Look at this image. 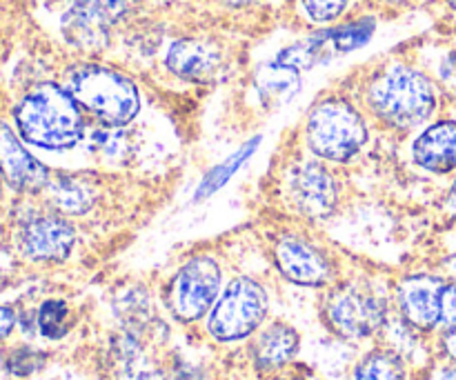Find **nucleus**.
I'll return each instance as SVG.
<instances>
[{
  "label": "nucleus",
  "mask_w": 456,
  "mask_h": 380,
  "mask_svg": "<svg viewBox=\"0 0 456 380\" xmlns=\"http://www.w3.org/2000/svg\"><path fill=\"white\" fill-rule=\"evenodd\" d=\"M16 125L27 142L43 150H69L83 138V114L65 87L43 83L31 89L16 111Z\"/></svg>",
  "instance_id": "obj_1"
},
{
  "label": "nucleus",
  "mask_w": 456,
  "mask_h": 380,
  "mask_svg": "<svg viewBox=\"0 0 456 380\" xmlns=\"http://www.w3.org/2000/svg\"><path fill=\"white\" fill-rule=\"evenodd\" d=\"M368 102L387 125L412 129L435 114L436 89L432 80L414 67L390 65L370 83Z\"/></svg>",
  "instance_id": "obj_2"
},
{
  "label": "nucleus",
  "mask_w": 456,
  "mask_h": 380,
  "mask_svg": "<svg viewBox=\"0 0 456 380\" xmlns=\"http://www.w3.org/2000/svg\"><path fill=\"white\" fill-rule=\"evenodd\" d=\"M67 92L102 125L123 127L141 111L136 85L120 71L102 65H76L67 71Z\"/></svg>",
  "instance_id": "obj_3"
},
{
  "label": "nucleus",
  "mask_w": 456,
  "mask_h": 380,
  "mask_svg": "<svg viewBox=\"0 0 456 380\" xmlns=\"http://www.w3.org/2000/svg\"><path fill=\"white\" fill-rule=\"evenodd\" d=\"M368 141V129L359 111L343 98H325L307 118V142L321 158L350 160Z\"/></svg>",
  "instance_id": "obj_4"
},
{
  "label": "nucleus",
  "mask_w": 456,
  "mask_h": 380,
  "mask_svg": "<svg viewBox=\"0 0 456 380\" xmlns=\"http://www.w3.org/2000/svg\"><path fill=\"white\" fill-rule=\"evenodd\" d=\"M265 314V289L252 279H236L214 303L208 319V332L221 343L240 341L256 332Z\"/></svg>",
  "instance_id": "obj_5"
},
{
  "label": "nucleus",
  "mask_w": 456,
  "mask_h": 380,
  "mask_svg": "<svg viewBox=\"0 0 456 380\" xmlns=\"http://www.w3.org/2000/svg\"><path fill=\"white\" fill-rule=\"evenodd\" d=\"M221 289V267L214 258L199 256L187 261L169 285L167 303L181 323L203 319Z\"/></svg>",
  "instance_id": "obj_6"
},
{
  "label": "nucleus",
  "mask_w": 456,
  "mask_h": 380,
  "mask_svg": "<svg viewBox=\"0 0 456 380\" xmlns=\"http://www.w3.org/2000/svg\"><path fill=\"white\" fill-rule=\"evenodd\" d=\"M129 9L132 0H67L62 31L78 49H102L110 40L111 27L118 25Z\"/></svg>",
  "instance_id": "obj_7"
},
{
  "label": "nucleus",
  "mask_w": 456,
  "mask_h": 380,
  "mask_svg": "<svg viewBox=\"0 0 456 380\" xmlns=\"http://www.w3.org/2000/svg\"><path fill=\"white\" fill-rule=\"evenodd\" d=\"M328 323L346 338L372 336L386 323V305L370 289L359 285H346L330 294L325 305Z\"/></svg>",
  "instance_id": "obj_8"
},
{
  "label": "nucleus",
  "mask_w": 456,
  "mask_h": 380,
  "mask_svg": "<svg viewBox=\"0 0 456 380\" xmlns=\"http://www.w3.org/2000/svg\"><path fill=\"white\" fill-rule=\"evenodd\" d=\"M274 261L281 274L297 285L321 287L332 279L328 258L298 236H283L274 247Z\"/></svg>",
  "instance_id": "obj_9"
},
{
  "label": "nucleus",
  "mask_w": 456,
  "mask_h": 380,
  "mask_svg": "<svg viewBox=\"0 0 456 380\" xmlns=\"http://www.w3.org/2000/svg\"><path fill=\"white\" fill-rule=\"evenodd\" d=\"M76 243L74 227L61 216H38L20 230V249L27 258L40 263L65 261Z\"/></svg>",
  "instance_id": "obj_10"
},
{
  "label": "nucleus",
  "mask_w": 456,
  "mask_h": 380,
  "mask_svg": "<svg viewBox=\"0 0 456 380\" xmlns=\"http://www.w3.org/2000/svg\"><path fill=\"white\" fill-rule=\"evenodd\" d=\"M292 198L303 214L312 218H323L334 212L338 200L337 181L319 163H303L292 174Z\"/></svg>",
  "instance_id": "obj_11"
},
{
  "label": "nucleus",
  "mask_w": 456,
  "mask_h": 380,
  "mask_svg": "<svg viewBox=\"0 0 456 380\" xmlns=\"http://www.w3.org/2000/svg\"><path fill=\"white\" fill-rule=\"evenodd\" d=\"M0 176L18 191H43L49 172L22 147L13 129L0 123Z\"/></svg>",
  "instance_id": "obj_12"
},
{
  "label": "nucleus",
  "mask_w": 456,
  "mask_h": 380,
  "mask_svg": "<svg viewBox=\"0 0 456 380\" xmlns=\"http://www.w3.org/2000/svg\"><path fill=\"white\" fill-rule=\"evenodd\" d=\"M165 65L178 78L191 80V83H208L223 67V52L212 40L181 38L167 49Z\"/></svg>",
  "instance_id": "obj_13"
},
{
  "label": "nucleus",
  "mask_w": 456,
  "mask_h": 380,
  "mask_svg": "<svg viewBox=\"0 0 456 380\" xmlns=\"http://www.w3.org/2000/svg\"><path fill=\"white\" fill-rule=\"evenodd\" d=\"M445 283L439 276H410L399 285V307L405 323L432 329L441 323V294Z\"/></svg>",
  "instance_id": "obj_14"
},
{
  "label": "nucleus",
  "mask_w": 456,
  "mask_h": 380,
  "mask_svg": "<svg viewBox=\"0 0 456 380\" xmlns=\"http://www.w3.org/2000/svg\"><path fill=\"white\" fill-rule=\"evenodd\" d=\"M414 163L432 174L456 169V120H441L428 127L414 142Z\"/></svg>",
  "instance_id": "obj_15"
},
{
  "label": "nucleus",
  "mask_w": 456,
  "mask_h": 380,
  "mask_svg": "<svg viewBox=\"0 0 456 380\" xmlns=\"http://www.w3.org/2000/svg\"><path fill=\"white\" fill-rule=\"evenodd\" d=\"M298 350V334L283 323L267 327L254 345V360L258 369H276L294 359Z\"/></svg>",
  "instance_id": "obj_16"
},
{
  "label": "nucleus",
  "mask_w": 456,
  "mask_h": 380,
  "mask_svg": "<svg viewBox=\"0 0 456 380\" xmlns=\"http://www.w3.org/2000/svg\"><path fill=\"white\" fill-rule=\"evenodd\" d=\"M45 191L49 194V203L58 209V212L67 214V216H78L85 214L96 200L92 182L83 181L78 176H58L49 178Z\"/></svg>",
  "instance_id": "obj_17"
},
{
  "label": "nucleus",
  "mask_w": 456,
  "mask_h": 380,
  "mask_svg": "<svg viewBox=\"0 0 456 380\" xmlns=\"http://www.w3.org/2000/svg\"><path fill=\"white\" fill-rule=\"evenodd\" d=\"M114 363L116 376L118 380H169L156 369L147 368L142 360V352L134 338L125 336L123 341L116 343L114 347Z\"/></svg>",
  "instance_id": "obj_18"
},
{
  "label": "nucleus",
  "mask_w": 456,
  "mask_h": 380,
  "mask_svg": "<svg viewBox=\"0 0 456 380\" xmlns=\"http://www.w3.org/2000/svg\"><path fill=\"white\" fill-rule=\"evenodd\" d=\"M258 142H261V138H252L249 142H245V145L239 147V151H234V154L230 156L227 160H223L221 165H216V167L212 169V172L208 174V176L203 178V182L199 185V191H196V198L203 200L208 198V196L216 194L221 187H225L227 182H230V178L234 176L236 172H239L240 167H243L245 163L249 160V156L256 151Z\"/></svg>",
  "instance_id": "obj_19"
},
{
  "label": "nucleus",
  "mask_w": 456,
  "mask_h": 380,
  "mask_svg": "<svg viewBox=\"0 0 456 380\" xmlns=\"http://www.w3.org/2000/svg\"><path fill=\"white\" fill-rule=\"evenodd\" d=\"M298 87H301L298 71L289 69V67L281 65V62H274V65L267 67L261 78H258V89H261L265 101H289L298 92Z\"/></svg>",
  "instance_id": "obj_20"
},
{
  "label": "nucleus",
  "mask_w": 456,
  "mask_h": 380,
  "mask_svg": "<svg viewBox=\"0 0 456 380\" xmlns=\"http://www.w3.org/2000/svg\"><path fill=\"white\" fill-rule=\"evenodd\" d=\"M352 380H405L403 360L395 352H372L356 365Z\"/></svg>",
  "instance_id": "obj_21"
},
{
  "label": "nucleus",
  "mask_w": 456,
  "mask_h": 380,
  "mask_svg": "<svg viewBox=\"0 0 456 380\" xmlns=\"http://www.w3.org/2000/svg\"><path fill=\"white\" fill-rule=\"evenodd\" d=\"M374 20L372 18H361V20L347 22V25L337 27L328 31V44L332 52L347 53L361 49L368 44V40L374 36Z\"/></svg>",
  "instance_id": "obj_22"
},
{
  "label": "nucleus",
  "mask_w": 456,
  "mask_h": 380,
  "mask_svg": "<svg viewBox=\"0 0 456 380\" xmlns=\"http://www.w3.org/2000/svg\"><path fill=\"white\" fill-rule=\"evenodd\" d=\"M38 329L49 341H58L69 332V307L62 301L43 303L38 311Z\"/></svg>",
  "instance_id": "obj_23"
},
{
  "label": "nucleus",
  "mask_w": 456,
  "mask_h": 380,
  "mask_svg": "<svg viewBox=\"0 0 456 380\" xmlns=\"http://www.w3.org/2000/svg\"><path fill=\"white\" fill-rule=\"evenodd\" d=\"M350 0H301L303 12L316 25H325V22H334L341 18V13L347 9Z\"/></svg>",
  "instance_id": "obj_24"
},
{
  "label": "nucleus",
  "mask_w": 456,
  "mask_h": 380,
  "mask_svg": "<svg viewBox=\"0 0 456 380\" xmlns=\"http://www.w3.org/2000/svg\"><path fill=\"white\" fill-rule=\"evenodd\" d=\"M123 320L134 329L150 327V303L141 296V294H129L123 298Z\"/></svg>",
  "instance_id": "obj_25"
},
{
  "label": "nucleus",
  "mask_w": 456,
  "mask_h": 380,
  "mask_svg": "<svg viewBox=\"0 0 456 380\" xmlns=\"http://www.w3.org/2000/svg\"><path fill=\"white\" fill-rule=\"evenodd\" d=\"M45 363V356L38 354L34 350H16L7 360L9 372L16 374V376H29L34 374L40 365Z\"/></svg>",
  "instance_id": "obj_26"
},
{
  "label": "nucleus",
  "mask_w": 456,
  "mask_h": 380,
  "mask_svg": "<svg viewBox=\"0 0 456 380\" xmlns=\"http://www.w3.org/2000/svg\"><path fill=\"white\" fill-rule=\"evenodd\" d=\"M441 323L445 327L456 325V283L445 285L444 294H441Z\"/></svg>",
  "instance_id": "obj_27"
},
{
  "label": "nucleus",
  "mask_w": 456,
  "mask_h": 380,
  "mask_svg": "<svg viewBox=\"0 0 456 380\" xmlns=\"http://www.w3.org/2000/svg\"><path fill=\"white\" fill-rule=\"evenodd\" d=\"M13 325H16V316H13V311L7 310V307H0V341L12 334Z\"/></svg>",
  "instance_id": "obj_28"
},
{
  "label": "nucleus",
  "mask_w": 456,
  "mask_h": 380,
  "mask_svg": "<svg viewBox=\"0 0 456 380\" xmlns=\"http://www.w3.org/2000/svg\"><path fill=\"white\" fill-rule=\"evenodd\" d=\"M174 374H176L174 380H205L203 374H200L199 369L190 368V365H185V363L174 365Z\"/></svg>",
  "instance_id": "obj_29"
},
{
  "label": "nucleus",
  "mask_w": 456,
  "mask_h": 380,
  "mask_svg": "<svg viewBox=\"0 0 456 380\" xmlns=\"http://www.w3.org/2000/svg\"><path fill=\"white\" fill-rule=\"evenodd\" d=\"M444 350H445V354H448L450 359L456 363V325L454 327H448V332H445Z\"/></svg>",
  "instance_id": "obj_30"
},
{
  "label": "nucleus",
  "mask_w": 456,
  "mask_h": 380,
  "mask_svg": "<svg viewBox=\"0 0 456 380\" xmlns=\"http://www.w3.org/2000/svg\"><path fill=\"white\" fill-rule=\"evenodd\" d=\"M432 380H456V368H445L432 376Z\"/></svg>",
  "instance_id": "obj_31"
},
{
  "label": "nucleus",
  "mask_w": 456,
  "mask_h": 380,
  "mask_svg": "<svg viewBox=\"0 0 456 380\" xmlns=\"http://www.w3.org/2000/svg\"><path fill=\"white\" fill-rule=\"evenodd\" d=\"M445 207H448V212L452 214V216L456 218V181H454L452 190H450V194H448V203H445Z\"/></svg>",
  "instance_id": "obj_32"
},
{
  "label": "nucleus",
  "mask_w": 456,
  "mask_h": 380,
  "mask_svg": "<svg viewBox=\"0 0 456 380\" xmlns=\"http://www.w3.org/2000/svg\"><path fill=\"white\" fill-rule=\"evenodd\" d=\"M445 267H448L450 274L456 276V254H454V256H450L448 261H445Z\"/></svg>",
  "instance_id": "obj_33"
},
{
  "label": "nucleus",
  "mask_w": 456,
  "mask_h": 380,
  "mask_svg": "<svg viewBox=\"0 0 456 380\" xmlns=\"http://www.w3.org/2000/svg\"><path fill=\"white\" fill-rule=\"evenodd\" d=\"M225 4H232V7H243V4H249L252 0H223Z\"/></svg>",
  "instance_id": "obj_34"
},
{
  "label": "nucleus",
  "mask_w": 456,
  "mask_h": 380,
  "mask_svg": "<svg viewBox=\"0 0 456 380\" xmlns=\"http://www.w3.org/2000/svg\"><path fill=\"white\" fill-rule=\"evenodd\" d=\"M151 3H156V4H167V3H174V0H151Z\"/></svg>",
  "instance_id": "obj_35"
},
{
  "label": "nucleus",
  "mask_w": 456,
  "mask_h": 380,
  "mask_svg": "<svg viewBox=\"0 0 456 380\" xmlns=\"http://www.w3.org/2000/svg\"><path fill=\"white\" fill-rule=\"evenodd\" d=\"M448 4H450V7L456 9V0H448Z\"/></svg>",
  "instance_id": "obj_36"
},
{
  "label": "nucleus",
  "mask_w": 456,
  "mask_h": 380,
  "mask_svg": "<svg viewBox=\"0 0 456 380\" xmlns=\"http://www.w3.org/2000/svg\"><path fill=\"white\" fill-rule=\"evenodd\" d=\"M297 380H301V378H297ZM303 380H314V378H303Z\"/></svg>",
  "instance_id": "obj_37"
}]
</instances>
